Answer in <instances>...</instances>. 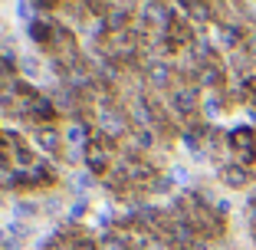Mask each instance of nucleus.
Returning a JSON list of instances; mask_svg holds the SVG:
<instances>
[{
    "mask_svg": "<svg viewBox=\"0 0 256 250\" xmlns=\"http://www.w3.org/2000/svg\"><path fill=\"white\" fill-rule=\"evenodd\" d=\"M115 161H118V142H112V138L96 132V135L86 142V171L96 174L98 181H102L115 168Z\"/></svg>",
    "mask_w": 256,
    "mask_h": 250,
    "instance_id": "obj_1",
    "label": "nucleus"
},
{
    "mask_svg": "<svg viewBox=\"0 0 256 250\" xmlns=\"http://www.w3.org/2000/svg\"><path fill=\"white\" fill-rule=\"evenodd\" d=\"M26 135H30V142L36 145V152L43 155V158L60 161L62 148H66V135H62V125H60V122H50V125H33Z\"/></svg>",
    "mask_w": 256,
    "mask_h": 250,
    "instance_id": "obj_5",
    "label": "nucleus"
},
{
    "mask_svg": "<svg viewBox=\"0 0 256 250\" xmlns=\"http://www.w3.org/2000/svg\"><path fill=\"white\" fill-rule=\"evenodd\" d=\"M86 214H89V197H76L69 207V220H82Z\"/></svg>",
    "mask_w": 256,
    "mask_h": 250,
    "instance_id": "obj_8",
    "label": "nucleus"
},
{
    "mask_svg": "<svg viewBox=\"0 0 256 250\" xmlns=\"http://www.w3.org/2000/svg\"><path fill=\"white\" fill-rule=\"evenodd\" d=\"M226 145H230V161L256 168V125L236 122L234 129H226Z\"/></svg>",
    "mask_w": 256,
    "mask_h": 250,
    "instance_id": "obj_3",
    "label": "nucleus"
},
{
    "mask_svg": "<svg viewBox=\"0 0 256 250\" xmlns=\"http://www.w3.org/2000/svg\"><path fill=\"white\" fill-rule=\"evenodd\" d=\"M16 69H20V76H23V79H26V76H33V79H36L40 73L46 69V60H43V56H20Z\"/></svg>",
    "mask_w": 256,
    "mask_h": 250,
    "instance_id": "obj_6",
    "label": "nucleus"
},
{
    "mask_svg": "<svg viewBox=\"0 0 256 250\" xmlns=\"http://www.w3.org/2000/svg\"><path fill=\"white\" fill-rule=\"evenodd\" d=\"M224 247H226L224 240H210V237H197V240L190 243L188 250H224Z\"/></svg>",
    "mask_w": 256,
    "mask_h": 250,
    "instance_id": "obj_9",
    "label": "nucleus"
},
{
    "mask_svg": "<svg viewBox=\"0 0 256 250\" xmlns=\"http://www.w3.org/2000/svg\"><path fill=\"white\" fill-rule=\"evenodd\" d=\"M14 211H16V217L30 220V217H40L43 204H40V201H16V204H14Z\"/></svg>",
    "mask_w": 256,
    "mask_h": 250,
    "instance_id": "obj_7",
    "label": "nucleus"
},
{
    "mask_svg": "<svg viewBox=\"0 0 256 250\" xmlns=\"http://www.w3.org/2000/svg\"><path fill=\"white\" fill-rule=\"evenodd\" d=\"M4 240H7V230H4V227H0V243H4Z\"/></svg>",
    "mask_w": 256,
    "mask_h": 250,
    "instance_id": "obj_10",
    "label": "nucleus"
},
{
    "mask_svg": "<svg viewBox=\"0 0 256 250\" xmlns=\"http://www.w3.org/2000/svg\"><path fill=\"white\" fill-rule=\"evenodd\" d=\"M60 178H62L60 161L43 158L36 168H33V171L20 174V188H16V191H23V194H46V191H56V188H60Z\"/></svg>",
    "mask_w": 256,
    "mask_h": 250,
    "instance_id": "obj_2",
    "label": "nucleus"
},
{
    "mask_svg": "<svg viewBox=\"0 0 256 250\" xmlns=\"http://www.w3.org/2000/svg\"><path fill=\"white\" fill-rule=\"evenodd\" d=\"M214 178L224 191H253L256 188V168H246L240 161H224L214 168Z\"/></svg>",
    "mask_w": 256,
    "mask_h": 250,
    "instance_id": "obj_4",
    "label": "nucleus"
}]
</instances>
